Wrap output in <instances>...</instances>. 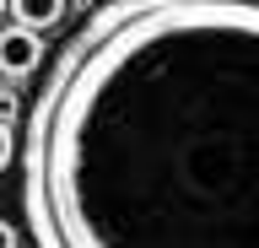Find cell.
I'll return each mask as SVG.
<instances>
[{
    "mask_svg": "<svg viewBox=\"0 0 259 248\" xmlns=\"http://www.w3.org/2000/svg\"><path fill=\"white\" fill-rule=\"evenodd\" d=\"M38 248H259V0H103L22 130Z\"/></svg>",
    "mask_w": 259,
    "mask_h": 248,
    "instance_id": "cell-1",
    "label": "cell"
},
{
    "mask_svg": "<svg viewBox=\"0 0 259 248\" xmlns=\"http://www.w3.org/2000/svg\"><path fill=\"white\" fill-rule=\"evenodd\" d=\"M44 65V43H38V27H0V76H32Z\"/></svg>",
    "mask_w": 259,
    "mask_h": 248,
    "instance_id": "cell-2",
    "label": "cell"
},
{
    "mask_svg": "<svg viewBox=\"0 0 259 248\" xmlns=\"http://www.w3.org/2000/svg\"><path fill=\"white\" fill-rule=\"evenodd\" d=\"M11 17L22 22V27H54V22L65 17V0H11Z\"/></svg>",
    "mask_w": 259,
    "mask_h": 248,
    "instance_id": "cell-3",
    "label": "cell"
},
{
    "mask_svg": "<svg viewBox=\"0 0 259 248\" xmlns=\"http://www.w3.org/2000/svg\"><path fill=\"white\" fill-rule=\"evenodd\" d=\"M11 157H16V140H11V130L0 124V167H11Z\"/></svg>",
    "mask_w": 259,
    "mask_h": 248,
    "instance_id": "cell-4",
    "label": "cell"
},
{
    "mask_svg": "<svg viewBox=\"0 0 259 248\" xmlns=\"http://www.w3.org/2000/svg\"><path fill=\"white\" fill-rule=\"evenodd\" d=\"M0 248H16V232L6 227V221H0Z\"/></svg>",
    "mask_w": 259,
    "mask_h": 248,
    "instance_id": "cell-5",
    "label": "cell"
},
{
    "mask_svg": "<svg viewBox=\"0 0 259 248\" xmlns=\"http://www.w3.org/2000/svg\"><path fill=\"white\" fill-rule=\"evenodd\" d=\"M6 11H11V0H0V17H6Z\"/></svg>",
    "mask_w": 259,
    "mask_h": 248,
    "instance_id": "cell-6",
    "label": "cell"
}]
</instances>
